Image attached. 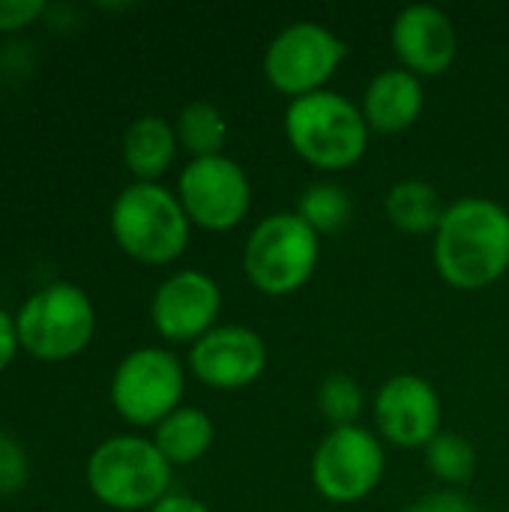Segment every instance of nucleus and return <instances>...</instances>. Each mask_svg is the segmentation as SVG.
I'll use <instances>...</instances> for the list:
<instances>
[{"mask_svg":"<svg viewBox=\"0 0 509 512\" xmlns=\"http://www.w3.org/2000/svg\"><path fill=\"white\" fill-rule=\"evenodd\" d=\"M432 258L450 288H492L509 270V210L489 198L450 204L435 231Z\"/></svg>","mask_w":509,"mask_h":512,"instance_id":"f257e3e1","label":"nucleus"},{"mask_svg":"<svg viewBox=\"0 0 509 512\" xmlns=\"http://www.w3.org/2000/svg\"><path fill=\"white\" fill-rule=\"evenodd\" d=\"M363 108L336 90H318L285 108V138L291 150L318 171H348L369 150Z\"/></svg>","mask_w":509,"mask_h":512,"instance_id":"f03ea898","label":"nucleus"},{"mask_svg":"<svg viewBox=\"0 0 509 512\" xmlns=\"http://www.w3.org/2000/svg\"><path fill=\"white\" fill-rule=\"evenodd\" d=\"M189 228L180 198L159 183H132L111 204V234L138 264L177 261L189 246Z\"/></svg>","mask_w":509,"mask_h":512,"instance_id":"7ed1b4c3","label":"nucleus"},{"mask_svg":"<svg viewBox=\"0 0 509 512\" xmlns=\"http://www.w3.org/2000/svg\"><path fill=\"white\" fill-rule=\"evenodd\" d=\"M87 486L96 501L111 510H153L165 495H171V465L153 441L120 435L102 441L87 459Z\"/></svg>","mask_w":509,"mask_h":512,"instance_id":"20e7f679","label":"nucleus"},{"mask_svg":"<svg viewBox=\"0 0 509 512\" xmlns=\"http://www.w3.org/2000/svg\"><path fill=\"white\" fill-rule=\"evenodd\" d=\"M321 237L297 213L261 219L243 246V273L267 297L297 294L318 270Z\"/></svg>","mask_w":509,"mask_h":512,"instance_id":"39448f33","label":"nucleus"},{"mask_svg":"<svg viewBox=\"0 0 509 512\" xmlns=\"http://www.w3.org/2000/svg\"><path fill=\"white\" fill-rule=\"evenodd\" d=\"M21 348L45 363L78 357L96 330L90 297L72 282H54L36 291L15 315Z\"/></svg>","mask_w":509,"mask_h":512,"instance_id":"423d86ee","label":"nucleus"},{"mask_svg":"<svg viewBox=\"0 0 509 512\" xmlns=\"http://www.w3.org/2000/svg\"><path fill=\"white\" fill-rule=\"evenodd\" d=\"M345 54V42L330 27L318 21H294L270 39L264 51V78L276 93L294 102L324 90Z\"/></svg>","mask_w":509,"mask_h":512,"instance_id":"0eeeda50","label":"nucleus"},{"mask_svg":"<svg viewBox=\"0 0 509 512\" xmlns=\"http://www.w3.org/2000/svg\"><path fill=\"white\" fill-rule=\"evenodd\" d=\"M387 471V453L375 432L363 426L330 429L312 453V486L333 504L369 498Z\"/></svg>","mask_w":509,"mask_h":512,"instance_id":"6e6552de","label":"nucleus"},{"mask_svg":"<svg viewBox=\"0 0 509 512\" xmlns=\"http://www.w3.org/2000/svg\"><path fill=\"white\" fill-rule=\"evenodd\" d=\"M186 390L180 360L165 348H138L126 354L111 378V405L132 426H159L171 417Z\"/></svg>","mask_w":509,"mask_h":512,"instance_id":"1a4fd4ad","label":"nucleus"},{"mask_svg":"<svg viewBox=\"0 0 509 512\" xmlns=\"http://www.w3.org/2000/svg\"><path fill=\"white\" fill-rule=\"evenodd\" d=\"M177 198L192 225L204 231L237 228L252 207V183L231 156L192 159L177 180Z\"/></svg>","mask_w":509,"mask_h":512,"instance_id":"9d476101","label":"nucleus"},{"mask_svg":"<svg viewBox=\"0 0 509 512\" xmlns=\"http://www.w3.org/2000/svg\"><path fill=\"white\" fill-rule=\"evenodd\" d=\"M378 438L402 450H426L441 435V396L411 372L387 378L372 402Z\"/></svg>","mask_w":509,"mask_h":512,"instance_id":"9b49d317","label":"nucleus"},{"mask_svg":"<svg viewBox=\"0 0 509 512\" xmlns=\"http://www.w3.org/2000/svg\"><path fill=\"white\" fill-rule=\"evenodd\" d=\"M222 288L201 270H180L168 276L150 303V321L168 342H198L219 327Z\"/></svg>","mask_w":509,"mask_h":512,"instance_id":"f8f14e48","label":"nucleus"},{"mask_svg":"<svg viewBox=\"0 0 509 512\" xmlns=\"http://www.w3.org/2000/svg\"><path fill=\"white\" fill-rule=\"evenodd\" d=\"M189 369L210 390H246L267 369V345L252 327L219 324L192 345Z\"/></svg>","mask_w":509,"mask_h":512,"instance_id":"ddd939ff","label":"nucleus"},{"mask_svg":"<svg viewBox=\"0 0 509 512\" xmlns=\"http://www.w3.org/2000/svg\"><path fill=\"white\" fill-rule=\"evenodd\" d=\"M393 51L411 75L438 78L459 57V33L450 15L429 3L405 6L390 27Z\"/></svg>","mask_w":509,"mask_h":512,"instance_id":"4468645a","label":"nucleus"},{"mask_svg":"<svg viewBox=\"0 0 509 512\" xmlns=\"http://www.w3.org/2000/svg\"><path fill=\"white\" fill-rule=\"evenodd\" d=\"M423 81L408 69H384L378 72L363 93V117L378 135L408 132L423 114Z\"/></svg>","mask_w":509,"mask_h":512,"instance_id":"2eb2a0df","label":"nucleus"},{"mask_svg":"<svg viewBox=\"0 0 509 512\" xmlns=\"http://www.w3.org/2000/svg\"><path fill=\"white\" fill-rule=\"evenodd\" d=\"M177 132L165 117L144 114L129 123L123 135V162L138 177V183H156L177 156Z\"/></svg>","mask_w":509,"mask_h":512,"instance_id":"dca6fc26","label":"nucleus"},{"mask_svg":"<svg viewBox=\"0 0 509 512\" xmlns=\"http://www.w3.org/2000/svg\"><path fill=\"white\" fill-rule=\"evenodd\" d=\"M384 213L390 225L402 234H435L447 207L432 183L408 177L387 189Z\"/></svg>","mask_w":509,"mask_h":512,"instance_id":"f3484780","label":"nucleus"},{"mask_svg":"<svg viewBox=\"0 0 509 512\" xmlns=\"http://www.w3.org/2000/svg\"><path fill=\"white\" fill-rule=\"evenodd\" d=\"M213 438H216L213 420L198 408H183L180 405L171 417H165L156 426L153 444L165 456V462L171 468H177V465L201 462L210 453Z\"/></svg>","mask_w":509,"mask_h":512,"instance_id":"a211bd4d","label":"nucleus"},{"mask_svg":"<svg viewBox=\"0 0 509 512\" xmlns=\"http://www.w3.org/2000/svg\"><path fill=\"white\" fill-rule=\"evenodd\" d=\"M174 132H177L180 147L192 159H210V156H222V150H225L228 120L210 102H189L177 114Z\"/></svg>","mask_w":509,"mask_h":512,"instance_id":"6ab92c4d","label":"nucleus"},{"mask_svg":"<svg viewBox=\"0 0 509 512\" xmlns=\"http://www.w3.org/2000/svg\"><path fill=\"white\" fill-rule=\"evenodd\" d=\"M354 204L348 198V192L339 183H312L297 204V216L321 237V234H336L351 222Z\"/></svg>","mask_w":509,"mask_h":512,"instance_id":"aec40b11","label":"nucleus"},{"mask_svg":"<svg viewBox=\"0 0 509 512\" xmlns=\"http://www.w3.org/2000/svg\"><path fill=\"white\" fill-rule=\"evenodd\" d=\"M426 468L435 480L444 483V489H462L477 474V450L468 438L441 432L426 450Z\"/></svg>","mask_w":509,"mask_h":512,"instance_id":"412c9836","label":"nucleus"},{"mask_svg":"<svg viewBox=\"0 0 509 512\" xmlns=\"http://www.w3.org/2000/svg\"><path fill=\"white\" fill-rule=\"evenodd\" d=\"M363 405H366V396L351 375H342V372L327 375L318 387V411L333 429L360 426Z\"/></svg>","mask_w":509,"mask_h":512,"instance_id":"4be33fe9","label":"nucleus"},{"mask_svg":"<svg viewBox=\"0 0 509 512\" xmlns=\"http://www.w3.org/2000/svg\"><path fill=\"white\" fill-rule=\"evenodd\" d=\"M27 456L21 444L0 432V495H15L27 486Z\"/></svg>","mask_w":509,"mask_h":512,"instance_id":"5701e85b","label":"nucleus"},{"mask_svg":"<svg viewBox=\"0 0 509 512\" xmlns=\"http://www.w3.org/2000/svg\"><path fill=\"white\" fill-rule=\"evenodd\" d=\"M402 512H474V507L462 489H438V492L417 498Z\"/></svg>","mask_w":509,"mask_h":512,"instance_id":"b1692460","label":"nucleus"},{"mask_svg":"<svg viewBox=\"0 0 509 512\" xmlns=\"http://www.w3.org/2000/svg\"><path fill=\"white\" fill-rule=\"evenodd\" d=\"M45 12L42 0H0V33L21 30Z\"/></svg>","mask_w":509,"mask_h":512,"instance_id":"393cba45","label":"nucleus"},{"mask_svg":"<svg viewBox=\"0 0 509 512\" xmlns=\"http://www.w3.org/2000/svg\"><path fill=\"white\" fill-rule=\"evenodd\" d=\"M21 348L18 342V330H15V318L9 312L0 309V372L15 360V351Z\"/></svg>","mask_w":509,"mask_h":512,"instance_id":"a878e982","label":"nucleus"},{"mask_svg":"<svg viewBox=\"0 0 509 512\" xmlns=\"http://www.w3.org/2000/svg\"><path fill=\"white\" fill-rule=\"evenodd\" d=\"M147 512H213L207 504H201L198 498L189 495H165L153 510Z\"/></svg>","mask_w":509,"mask_h":512,"instance_id":"bb28decb","label":"nucleus"}]
</instances>
